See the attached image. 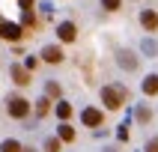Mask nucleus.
Masks as SVG:
<instances>
[{
	"mask_svg": "<svg viewBox=\"0 0 158 152\" xmlns=\"http://www.w3.org/2000/svg\"><path fill=\"white\" fill-rule=\"evenodd\" d=\"M18 3H21L24 12H33V3H36V0H18Z\"/></svg>",
	"mask_w": 158,
	"mask_h": 152,
	"instance_id": "obj_20",
	"label": "nucleus"
},
{
	"mask_svg": "<svg viewBox=\"0 0 158 152\" xmlns=\"http://www.w3.org/2000/svg\"><path fill=\"white\" fill-rule=\"evenodd\" d=\"M21 152H36V149H33V146H24V149H21Z\"/></svg>",
	"mask_w": 158,
	"mask_h": 152,
	"instance_id": "obj_24",
	"label": "nucleus"
},
{
	"mask_svg": "<svg viewBox=\"0 0 158 152\" xmlns=\"http://www.w3.org/2000/svg\"><path fill=\"white\" fill-rule=\"evenodd\" d=\"M57 140L72 143V140H75V128H72L69 122H60V128H57Z\"/></svg>",
	"mask_w": 158,
	"mask_h": 152,
	"instance_id": "obj_10",
	"label": "nucleus"
},
{
	"mask_svg": "<svg viewBox=\"0 0 158 152\" xmlns=\"http://www.w3.org/2000/svg\"><path fill=\"white\" fill-rule=\"evenodd\" d=\"M81 122L89 125V128H98V125H102V110H96V107H87V110L81 113Z\"/></svg>",
	"mask_w": 158,
	"mask_h": 152,
	"instance_id": "obj_9",
	"label": "nucleus"
},
{
	"mask_svg": "<svg viewBox=\"0 0 158 152\" xmlns=\"http://www.w3.org/2000/svg\"><path fill=\"white\" fill-rule=\"evenodd\" d=\"M146 152H158V137H152V140L146 143Z\"/></svg>",
	"mask_w": 158,
	"mask_h": 152,
	"instance_id": "obj_23",
	"label": "nucleus"
},
{
	"mask_svg": "<svg viewBox=\"0 0 158 152\" xmlns=\"http://www.w3.org/2000/svg\"><path fill=\"white\" fill-rule=\"evenodd\" d=\"M134 116H137V122H149V119H152V110L146 105H140L137 110H134Z\"/></svg>",
	"mask_w": 158,
	"mask_h": 152,
	"instance_id": "obj_16",
	"label": "nucleus"
},
{
	"mask_svg": "<svg viewBox=\"0 0 158 152\" xmlns=\"http://www.w3.org/2000/svg\"><path fill=\"white\" fill-rule=\"evenodd\" d=\"M48 110H51V98L42 96L39 101H36V113H39V116H48Z\"/></svg>",
	"mask_w": 158,
	"mask_h": 152,
	"instance_id": "obj_14",
	"label": "nucleus"
},
{
	"mask_svg": "<svg viewBox=\"0 0 158 152\" xmlns=\"http://www.w3.org/2000/svg\"><path fill=\"white\" fill-rule=\"evenodd\" d=\"M45 152H60V140L57 137H48L45 140Z\"/></svg>",
	"mask_w": 158,
	"mask_h": 152,
	"instance_id": "obj_18",
	"label": "nucleus"
},
{
	"mask_svg": "<svg viewBox=\"0 0 158 152\" xmlns=\"http://www.w3.org/2000/svg\"><path fill=\"white\" fill-rule=\"evenodd\" d=\"M140 24L149 30V33H155L158 30V12L155 9H140Z\"/></svg>",
	"mask_w": 158,
	"mask_h": 152,
	"instance_id": "obj_7",
	"label": "nucleus"
},
{
	"mask_svg": "<svg viewBox=\"0 0 158 152\" xmlns=\"http://www.w3.org/2000/svg\"><path fill=\"white\" fill-rule=\"evenodd\" d=\"M54 110H57V116H60L63 122H66V119H72V105H69V101H57V107H54Z\"/></svg>",
	"mask_w": 158,
	"mask_h": 152,
	"instance_id": "obj_12",
	"label": "nucleus"
},
{
	"mask_svg": "<svg viewBox=\"0 0 158 152\" xmlns=\"http://www.w3.org/2000/svg\"><path fill=\"white\" fill-rule=\"evenodd\" d=\"M143 92L146 96H158V75H146L143 78Z\"/></svg>",
	"mask_w": 158,
	"mask_h": 152,
	"instance_id": "obj_11",
	"label": "nucleus"
},
{
	"mask_svg": "<svg viewBox=\"0 0 158 152\" xmlns=\"http://www.w3.org/2000/svg\"><path fill=\"white\" fill-rule=\"evenodd\" d=\"M116 63H119V69H125V72H134L137 66H140L137 54L128 51V48H119V51H116Z\"/></svg>",
	"mask_w": 158,
	"mask_h": 152,
	"instance_id": "obj_4",
	"label": "nucleus"
},
{
	"mask_svg": "<svg viewBox=\"0 0 158 152\" xmlns=\"http://www.w3.org/2000/svg\"><path fill=\"white\" fill-rule=\"evenodd\" d=\"M140 51L146 54V57H155V54H158V42H155V39H143V42H140Z\"/></svg>",
	"mask_w": 158,
	"mask_h": 152,
	"instance_id": "obj_13",
	"label": "nucleus"
},
{
	"mask_svg": "<svg viewBox=\"0 0 158 152\" xmlns=\"http://www.w3.org/2000/svg\"><path fill=\"white\" fill-rule=\"evenodd\" d=\"M102 105L107 110H119L125 105V89L123 87H105L102 89Z\"/></svg>",
	"mask_w": 158,
	"mask_h": 152,
	"instance_id": "obj_1",
	"label": "nucleus"
},
{
	"mask_svg": "<svg viewBox=\"0 0 158 152\" xmlns=\"http://www.w3.org/2000/svg\"><path fill=\"white\" fill-rule=\"evenodd\" d=\"M36 63H39V60H36V57H27V63H24V69H27V72H33V69H36Z\"/></svg>",
	"mask_w": 158,
	"mask_h": 152,
	"instance_id": "obj_22",
	"label": "nucleus"
},
{
	"mask_svg": "<svg viewBox=\"0 0 158 152\" xmlns=\"http://www.w3.org/2000/svg\"><path fill=\"white\" fill-rule=\"evenodd\" d=\"M45 96L57 98V96H60V84H57V80H48V84H45Z\"/></svg>",
	"mask_w": 158,
	"mask_h": 152,
	"instance_id": "obj_17",
	"label": "nucleus"
},
{
	"mask_svg": "<svg viewBox=\"0 0 158 152\" xmlns=\"http://www.w3.org/2000/svg\"><path fill=\"white\" fill-rule=\"evenodd\" d=\"M21 149H24V146H21V143H18V140H12V137L0 143V152H21Z\"/></svg>",
	"mask_w": 158,
	"mask_h": 152,
	"instance_id": "obj_15",
	"label": "nucleus"
},
{
	"mask_svg": "<svg viewBox=\"0 0 158 152\" xmlns=\"http://www.w3.org/2000/svg\"><path fill=\"white\" fill-rule=\"evenodd\" d=\"M57 36H60V42H75V39H78V27L72 24V21H63V24L57 27Z\"/></svg>",
	"mask_w": 158,
	"mask_h": 152,
	"instance_id": "obj_5",
	"label": "nucleus"
},
{
	"mask_svg": "<svg viewBox=\"0 0 158 152\" xmlns=\"http://www.w3.org/2000/svg\"><path fill=\"white\" fill-rule=\"evenodd\" d=\"M102 152H116V149H114V146H105V149H102Z\"/></svg>",
	"mask_w": 158,
	"mask_h": 152,
	"instance_id": "obj_25",
	"label": "nucleus"
},
{
	"mask_svg": "<svg viewBox=\"0 0 158 152\" xmlns=\"http://www.w3.org/2000/svg\"><path fill=\"white\" fill-rule=\"evenodd\" d=\"M9 75H12V80H15L18 87H27V84H30V72L24 69V66H9Z\"/></svg>",
	"mask_w": 158,
	"mask_h": 152,
	"instance_id": "obj_8",
	"label": "nucleus"
},
{
	"mask_svg": "<svg viewBox=\"0 0 158 152\" xmlns=\"http://www.w3.org/2000/svg\"><path fill=\"white\" fill-rule=\"evenodd\" d=\"M42 60L45 63H54V66L63 63V48H60V45H45V48H42Z\"/></svg>",
	"mask_w": 158,
	"mask_h": 152,
	"instance_id": "obj_6",
	"label": "nucleus"
},
{
	"mask_svg": "<svg viewBox=\"0 0 158 152\" xmlns=\"http://www.w3.org/2000/svg\"><path fill=\"white\" fill-rule=\"evenodd\" d=\"M24 36V27L15 24V21H3L0 18V39H9V42H18Z\"/></svg>",
	"mask_w": 158,
	"mask_h": 152,
	"instance_id": "obj_3",
	"label": "nucleus"
},
{
	"mask_svg": "<svg viewBox=\"0 0 158 152\" xmlns=\"http://www.w3.org/2000/svg\"><path fill=\"white\" fill-rule=\"evenodd\" d=\"M39 9H42L45 15H51V12H54V3H48V0H45V3H39Z\"/></svg>",
	"mask_w": 158,
	"mask_h": 152,
	"instance_id": "obj_21",
	"label": "nucleus"
},
{
	"mask_svg": "<svg viewBox=\"0 0 158 152\" xmlns=\"http://www.w3.org/2000/svg\"><path fill=\"white\" fill-rule=\"evenodd\" d=\"M6 110H9V116H12V119H24L27 113H30V101H27V98H21V96H12L6 101Z\"/></svg>",
	"mask_w": 158,
	"mask_h": 152,
	"instance_id": "obj_2",
	"label": "nucleus"
},
{
	"mask_svg": "<svg viewBox=\"0 0 158 152\" xmlns=\"http://www.w3.org/2000/svg\"><path fill=\"white\" fill-rule=\"evenodd\" d=\"M102 6H105L107 12H116V9L123 6V0H102Z\"/></svg>",
	"mask_w": 158,
	"mask_h": 152,
	"instance_id": "obj_19",
	"label": "nucleus"
}]
</instances>
